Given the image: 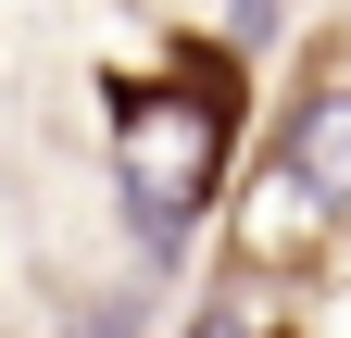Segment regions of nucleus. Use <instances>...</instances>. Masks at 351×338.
I'll return each instance as SVG.
<instances>
[{
	"label": "nucleus",
	"mask_w": 351,
	"mask_h": 338,
	"mask_svg": "<svg viewBox=\"0 0 351 338\" xmlns=\"http://www.w3.org/2000/svg\"><path fill=\"white\" fill-rule=\"evenodd\" d=\"M226 51H189V75H113V176H125V213H138L151 250L189 238V213L226 188V138H239V88H226Z\"/></svg>",
	"instance_id": "nucleus-1"
},
{
	"label": "nucleus",
	"mask_w": 351,
	"mask_h": 338,
	"mask_svg": "<svg viewBox=\"0 0 351 338\" xmlns=\"http://www.w3.org/2000/svg\"><path fill=\"white\" fill-rule=\"evenodd\" d=\"M276 163H289V176L326 200L339 226H351V38L314 63V88L289 101V125H276Z\"/></svg>",
	"instance_id": "nucleus-2"
},
{
	"label": "nucleus",
	"mask_w": 351,
	"mask_h": 338,
	"mask_svg": "<svg viewBox=\"0 0 351 338\" xmlns=\"http://www.w3.org/2000/svg\"><path fill=\"white\" fill-rule=\"evenodd\" d=\"M326 238H339V213H326V200L289 176V163H263V176L239 188V276H276V288H289V276L314 263Z\"/></svg>",
	"instance_id": "nucleus-3"
},
{
	"label": "nucleus",
	"mask_w": 351,
	"mask_h": 338,
	"mask_svg": "<svg viewBox=\"0 0 351 338\" xmlns=\"http://www.w3.org/2000/svg\"><path fill=\"white\" fill-rule=\"evenodd\" d=\"M189 338H289V301H276V276H239V288H213V313Z\"/></svg>",
	"instance_id": "nucleus-4"
},
{
	"label": "nucleus",
	"mask_w": 351,
	"mask_h": 338,
	"mask_svg": "<svg viewBox=\"0 0 351 338\" xmlns=\"http://www.w3.org/2000/svg\"><path fill=\"white\" fill-rule=\"evenodd\" d=\"M63 338H138V301H88V313H75Z\"/></svg>",
	"instance_id": "nucleus-5"
}]
</instances>
